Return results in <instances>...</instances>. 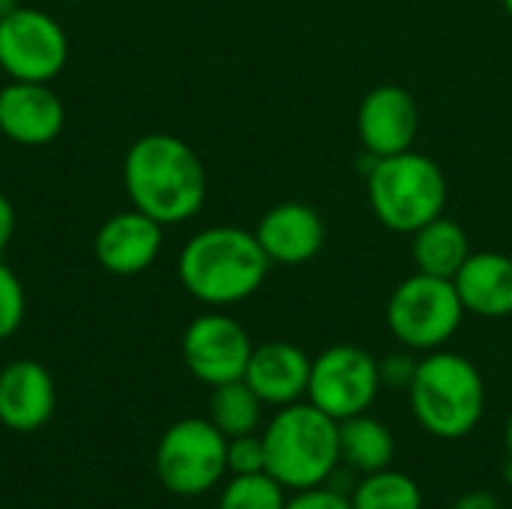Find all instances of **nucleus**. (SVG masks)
<instances>
[{
    "mask_svg": "<svg viewBox=\"0 0 512 509\" xmlns=\"http://www.w3.org/2000/svg\"><path fill=\"white\" fill-rule=\"evenodd\" d=\"M153 468L171 495H207L228 474V438L207 417L177 420L159 438Z\"/></svg>",
    "mask_w": 512,
    "mask_h": 509,
    "instance_id": "nucleus-7",
    "label": "nucleus"
},
{
    "mask_svg": "<svg viewBox=\"0 0 512 509\" xmlns=\"http://www.w3.org/2000/svg\"><path fill=\"white\" fill-rule=\"evenodd\" d=\"M459 300L468 315L510 318L512 315V258L504 252H471L453 276Z\"/></svg>",
    "mask_w": 512,
    "mask_h": 509,
    "instance_id": "nucleus-17",
    "label": "nucleus"
},
{
    "mask_svg": "<svg viewBox=\"0 0 512 509\" xmlns=\"http://www.w3.org/2000/svg\"><path fill=\"white\" fill-rule=\"evenodd\" d=\"M366 192L375 219L396 234H414L426 222L444 216L447 207V177L441 165L417 150L375 159Z\"/></svg>",
    "mask_w": 512,
    "mask_h": 509,
    "instance_id": "nucleus-5",
    "label": "nucleus"
},
{
    "mask_svg": "<svg viewBox=\"0 0 512 509\" xmlns=\"http://www.w3.org/2000/svg\"><path fill=\"white\" fill-rule=\"evenodd\" d=\"M285 486L264 474H240L219 495V509H285Z\"/></svg>",
    "mask_w": 512,
    "mask_h": 509,
    "instance_id": "nucleus-22",
    "label": "nucleus"
},
{
    "mask_svg": "<svg viewBox=\"0 0 512 509\" xmlns=\"http://www.w3.org/2000/svg\"><path fill=\"white\" fill-rule=\"evenodd\" d=\"M453 509H501L498 504V498L495 495H489V492H483V489H474V492H465Z\"/></svg>",
    "mask_w": 512,
    "mask_h": 509,
    "instance_id": "nucleus-28",
    "label": "nucleus"
},
{
    "mask_svg": "<svg viewBox=\"0 0 512 509\" xmlns=\"http://www.w3.org/2000/svg\"><path fill=\"white\" fill-rule=\"evenodd\" d=\"M267 471V453H264V441L261 435H240V438H228V474L240 477V474H264Z\"/></svg>",
    "mask_w": 512,
    "mask_h": 509,
    "instance_id": "nucleus-24",
    "label": "nucleus"
},
{
    "mask_svg": "<svg viewBox=\"0 0 512 509\" xmlns=\"http://www.w3.org/2000/svg\"><path fill=\"white\" fill-rule=\"evenodd\" d=\"M420 132V108L414 96L399 84L372 87L357 108V135L366 153L375 159L414 150Z\"/></svg>",
    "mask_w": 512,
    "mask_h": 509,
    "instance_id": "nucleus-11",
    "label": "nucleus"
},
{
    "mask_svg": "<svg viewBox=\"0 0 512 509\" xmlns=\"http://www.w3.org/2000/svg\"><path fill=\"white\" fill-rule=\"evenodd\" d=\"M285 509H351V498L333 486H315L294 492V498L285 501Z\"/></svg>",
    "mask_w": 512,
    "mask_h": 509,
    "instance_id": "nucleus-26",
    "label": "nucleus"
},
{
    "mask_svg": "<svg viewBox=\"0 0 512 509\" xmlns=\"http://www.w3.org/2000/svg\"><path fill=\"white\" fill-rule=\"evenodd\" d=\"M339 459L360 477L384 471L396 459V438L381 420L369 417V411L348 417L339 423Z\"/></svg>",
    "mask_w": 512,
    "mask_h": 509,
    "instance_id": "nucleus-19",
    "label": "nucleus"
},
{
    "mask_svg": "<svg viewBox=\"0 0 512 509\" xmlns=\"http://www.w3.org/2000/svg\"><path fill=\"white\" fill-rule=\"evenodd\" d=\"M504 441H507V456L512 459V414H510V420H507V432H504Z\"/></svg>",
    "mask_w": 512,
    "mask_h": 509,
    "instance_id": "nucleus-30",
    "label": "nucleus"
},
{
    "mask_svg": "<svg viewBox=\"0 0 512 509\" xmlns=\"http://www.w3.org/2000/svg\"><path fill=\"white\" fill-rule=\"evenodd\" d=\"M15 9H21V3H18V0H0V21H3V18H9Z\"/></svg>",
    "mask_w": 512,
    "mask_h": 509,
    "instance_id": "nucleus-29",
    "label": "nucleus"
},
{
    "mask_svg": "<svg viewBox=\"0 0 512 509\" xmlns=\"http://www.w3.org/2000/svg\"><path fill=\"white\" fill-rule=\"evenodd\" d=\"M411 258L417 264V273L453 279L471 258L468 231L456 219L438 216L411 234Z\"/></svg>",
    "mask_w": 512,
    "mask_h": 509,
    "instance_id": "nucleus-18",
    "label": "nucleus"
},
{
    "mask_svg": "<svg viewBox=\"0 0 512 509\" xmlns=\"http://www.w3.org/2000/svg\"><path fill=\"white\" fill-rule=\"evenodd\" d=\"M252 339L240 321L210 312L195 318L183 333V363L207 387L240 381L252 357Z\"/></svg>",
    "mask_w": 512,
    "mask_h": 509,
    "instance_id": "nucleus-10",
    "label": "nucleus"
},
{
    "mask_svg": "<svg viewBox=\"0 0 512 509\" xmlns=\"http://www.w3.org/2000/svg\"><path fill=\"white\" fill-rule=\"evenodd\" d=\"M24 309H27L24 285L15 276V270L0 261V342L9 339L21 327Z\"/></svg>",
    "mask_w": 512,
    "mask_h": 509,
    "instance_id": "nucleus-23",
    "label": "nucleus"
},
{
    "mask_svg": "<svg viewBox=\"0 0 512 509\" xmlns=\"http://www.w3.org/2000/svg\"><path fill=\"white\" fill-rule=\"evenodd\" d=\"M255 237L270 264L297 267L312 261L324 249L327 228L315 207L300 201H282L261 216Z\"/></svg>",
    "mask_w": 512,
    "mask_h": 509,
    "instance_id": "nucleus-14",
    "label": "nucleus"
},
{
    "mask_svg": "<svg viewBox=\"0 0 512 509\" xmlns=\"http://www.w3.org/2000/svg\"><path fill=\"white\" fill-rule=\"evenodd\" d=\"M270 258L255 231L216 225L198 231L177 258L180 285L213 309L249 300L267 279Z\"/></svg>",
    "mask_w": 512,
    "mask_h": 509,
    "instance_id": "nucleus-2",
    "label": "nucleus"
},
{
    "mask_svg": "<svg viewBox=\"0 0 512 509\" xmlns=\"http://www.w3.org/2000/svg\"><path fill=\"white\" fill-rule=\"evenodd\" d=\"M408 396L417 423L441 441L468 438L486 414V381L480 369L468 357L444 348L420 360Z\"/></svg>",
    "mask_w": 512,
    "mask_h": 509,
    "instance_id": "nucleus-4",
    "label": "nucleus"
},
{
    "mask_svg": "<svg viewBox=\"0 0 512 509\" xmlns=\"http://www.w3.org/2000/svg\"><path fill=\"white\" fill-rule=\"evenodd\" d=\"M501 3H504V9H507V15H510V18H512V0H501Z\"/></svg>",
    "mask_w": 512,
    "mask_h": 509,
    "instance_id": "nucleus-32",
    "label": "nucleus"
},
{
    "mask_svg": "<svg viewBox=\"0 0 512 509\" xmlns=\"http://www.w3.org/2000/svg\"><path fill=\"white\" fill-rule=\"evenodd\" d=\"M57 390L48 369L36 360H15L0 369V423L9 432L30 435L51 423Z\"/></svg>",
    "mask_w": 512,
    "mask_h": 509,
    "instance_id": "nucleus-13",
    "label": "nucleus"
},
{
    "mask_svg": "<svg viewBox=\"0 0 512 509\" xmlns=\"http://www.w3.org/2000/svg\"><path fill=\"white\" fill-rule=\"evenodd\" d=\"M312 360L291 342H264L252 348L243 381L255 390L264 405L285 408L306 399Z\"/></svg>",
    "mask_w": 512,
    "mask_h": 509,
    "instance_id": "nucleus-16",
    "label": "nucleus"
},
{
    "mask_svg": "<svg viewBox=\"0 0 512 509\" xmlns=\"http://www.w3.org/2000/svg\"><path fill=\"white\" fill-rule=\"evenodd\" d=\"M504 480L512 483V459H507V465H504Z\"/></svg>",
    "mask_w": 512,
    "mask_h": 509,
    "instance_id": "nucleus-31",
    "label": "nucleus"
},
{
    "mask_svg": "<svg viewBox=\"0 0 512 509\" xmlns=\"http://www.w3.org/2000/svg\"><path fill=\"white\" fill-rule=\"evenodd\" d=\"M348 498L351 509H423L417 480L393 468L360 477Z\"/></svg>",
    "mask_w": 512,
    "mask_h": 509,
    "instance_id": "nucleus-21",
    "label": "nucleus"
},
{
    "mask_svg": "<svg viewBox=\"0 0 512 509\" xmlns=\"http://www.w3.org/2000/svg\"><path fill=\"white\" fill-rule=\"evenodd\" d=\"M465 306L453 279L414 273L396 285L387 300V327L408 351H438L444 348L462 327Z\"/></svg>",
    "mask_w": 512,
    "mask_h": 509,
    "instance_id": "nucleus-6",
    "label": "nucleus"
},
{
    "mask_svg": "<svg viewBox=\"0 0 512 509\" xmlns=\"http://www.w3.org/2000/svg\"><path fill=\"white\" fill-rule=\"evenodd\" d=\"M66 108L42 81H9L0 90V132L21 147H42L63 129Z\"/></svg>",
    "mask_w": 512,
    "mask_h": 509,
    "instance_id": "nucleus-12",
    "label": "nucleus"
},
{
    "mask_svg": "<svg viewBox=\"0 0 512 509\" xmlns=\"http://www.w3.org/2000/svg\"><path fill=\"white\" fill-rule=\"evenodd\" d=\"M381 393L378 360L357 345H333L312 360L306 402L336 423L366 414Z\"/></svg>",
    "mask_w": 512,
    "mask_h": 509,
    "instance_id": "nucleus-8",
    "label": "nucleus"
},
{
    "mask_svg": "<svg viewBox=\"0 0 512 509\" xmlns=\"http://www.w3.org/2000/svg\"><path fill=\"white\" fill-rule=\"evenodd\" d=\"M12 234H15V207H12V201L0 192V255L9 249Z\"/></svg>",
    "mask_w": 512,
    "mask_h": 509,
    "instance_id": "nucleus-27",
    "label": "nucleus"
},
{
    "mask_svg": "<svg viewBox=\"0 0 512 509\" xmlns=\"http://www.w3.org/2000/svg\"><path fill=\"white\" fill-rule=\"evenodd\" d=\"M69 60V39L57 18L21 6L0 21V69L12 81L48 84Z\"/></svg>",
    "mask_w": 512,
    "mask_h": 509,
    "instance_id": "nucleus-9",
    "label": "nucleus"
},
{
    "mask_svg": "<svg viewBox=\"0 0 512 509\" xmlns=\"http://www.w3.org/2000/svg\"><path fill=\"white\" fill-rule=\"evenodd\" d=\"M267 474L285 489L303 492L324 486L339 459V423L312 402H294L276 411L264 435Z\"/></svg>",
    "mask_w": 512,
    "mask_h": 509,
    "instance_id": "nucleus-3",
    "label": "nucleus"
},
{
    "mask_svg": "<svg viewBox=\"0 0 512 509\" xmlns=\"http://www.w3.org/2000/svg\"><path fill=\"white\" fill-rule=\"evenodd\" d=\"M261 411L264 402L255 396V390L240 378L213 387L210 405H207V420L225 435V438H240L252 435L261 426Z\"/></svg>",
    "mask_w": 512,
    "mask_h": 509,
    "instance_id": "nucleus-20",
    "label": "nucleus"
},
{
    "mask_svg": "<svg viewBox=\"0 0 512 509\" xmlns=\"http://www.w3.org/2000/svg\"><path fill=\"white\" fill-rule=\"evenodd\" d=\"M123 183L132 207L159 225L192 219L207 198V171L198 153L183 138L165 132L144 135L129 147Z\"/></svg>",
    "mask_w": 512,
    "mask_h": 509,
    "instance_id": "nucleus-1",
    "label": "nucleus"
},
{
    "mask_svg": "<svg viewBox=\"0 0 512 509\" xmlns=\"http://www.w3.org/2000/svg\"><path fill=\"white\" fill-rule=\"evenodd\" d=\"M162 228L165 225L135 207L114 213L96 234V261L114 276H138L156 261L162 249Z\"/></svg>",
    "mask_w": 512,
    "mask_h": 509,
    "instance_id": "nucleus-15",
    "label": "nucleus"
},
{
    "mask_svg": "<svg viewBox=\"0 0 512 509\" xmlns=\"http://www.w3.org/2000/svg\"><path fill=\"white\" fill-rule=\"evenodd\" d=\"M420 360L414 357V351H396L387 354L384 360H378V372H381V387H396V390H411L414 375H417Z\"/></svg>",
    "mask_w": 512,
    "mask_h": 509,
    "instance_id": "nucleus-25",
    "label": "nucleus"
}]
</instances>
